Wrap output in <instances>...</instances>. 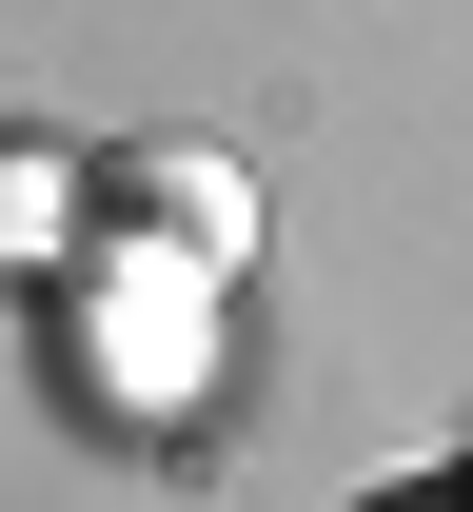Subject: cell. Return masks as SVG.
<instances>
[{
    "instance_id": "obj_3",
    "label": "cell",
    "mask_w": 473,
    "mask_h": 512,
    "mask_svg": "<svg viewBox=\"0 0 473 512\" xmlns=\"http://www.w3.org/2000/svg\"><path fill=\"white\" fill-rule=\"evenodd\" d=\"M60 197H79L60 158H0V276H40V256H60Z\"/></svg>"
},
{
    "instance_id": "obj_1",
    "label": "cell",
    "mask_w": 473,
    "mask_h": 512,
    "mask_svg": "<svg viewBox=\"0 0 473 512\" xmlns=\"http://www.w3.org/2000/svg\"><path fill=\"white\" fill-rule=\"evenodd\" d=\"M79 394H119V414H158V394L198 375V276H158V256H99V316L60 335Z\"/></svg>"
},
{
    "instance_id": "obj_2",
    "label": "cell",
    "mask_w": 473,
    "mask_h": 512,
    "mask_svg": "<svg viewBox=\"0 0 473 512\" xmlns=\"http://www.w3.org/2000/svg\"><path fill=\"white\" fill-rule=\"evenodd\" d=\"M99 197H119L138 237H178V276H237V256H257V178H237V158H198V138L99 158Z\"/></svg>"
}]
</instances>
